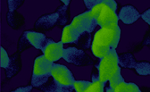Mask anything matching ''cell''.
I'll use <instances>...</instances> for the list:
<instances>
[{
  "mask_svg": "<svg viewBox=\"0 0 150 92\" xmlns=\"http://www.w3.org/2000/svg\"><path fill=\"white\" fill-rule=\"evenodd\" d=\"M140 14L141 13L138 9L132 5H125L122 6L118 12L119 20L126 25H130L136 23L140 18Z\"/></svg>",
  "mask_w": 150,
  "mask_h": 92,
  "instance_id": "obj_9",
  "label": "cell"
},
{
  "mask_svg": "<svg viewBox=\"0 0 150 92\" xmlns=\"http://www.w3.org/2000/svg\"><path fill=\"white\" fill-rule=\"evenodd\" d=\"M50 76H51V74H46V75H42V76H37V75L32 74L31 80H30V84L33 86V88H40L48 81Z\"/></svg>",
  "mask_w": 150,
  "mask_h": 92,
  "instance_id": "obj_22",
  "label": "cell"
},
{
  "mask_svg": "<svg viewBox=\"0 0 150 92\" xmlns=\"http://www.w3.org/2000/svg\"><path fill=\"white\" fill-rule=\"evenodd\" d=\"M64 43L62 41H52L49 42L41 51L44 56L51 62L57 63L60 59L63 58L64 53Z\"/></svg>",
  "mask_w": 150,
  "mask_h": 92,
  "instance_id": "obj_8",
  "label": "cell"
},
{
  "mask_svg": "<svg viewBox=\"0 0 150 92\" xmlns=\"http://www.w3.org/2000/svg\"><path fill=\"white\" fill-rule=\"evenodd\" d=\"M107 83L102 82L100 80L91 81L86 89V92H104L105 87Z\"/></svg>",
  "mask_w": 150,
  "mask_h": 92,
  "instance_id": "obj_23",
  "label": "cell"
},
{
  "mask_svg": "<svg viewBox=\"0 0 150 92\" xmlns=\"http://www.w3.org/2000/svg\"><path fill=\"white\" fill-rule=\"evenodd\" d=\"M136 74L139 76H149L150 75V62L148 61H137L134 68Z\"/></svg>",
  "mask_w": 150,
  "mask_h": 92,
  "instance_id": "obj_20",
  "label": "cell"
},
{
  "mask_svg": "<svg viewBox=\"0 0 150 92\" xmlns=\"http://www.w3.org/2000/svg\"><path fill=\"white\" fill-rule=\"evenodd\" d=\"M89 12L100 28L110 27L112 25L118 24L120 21L118 13H116L115 10H112L103 2L95 5L89 10Z\"/></svg>",
  "mask_w": 150,
  "mask_h": 92,
  "instance_id": "obj_2",
  "label": "cell"
},
{
  "mask_svg": "<svg viewBox=\"0 0 150 92\" xmlns=\"http://www.w3.org/2000/svg\"><path fill=\"white\" fill-rule=\"evenodd\" d=\"M140 18L146 24H148L150 26V8H148L146 11H144L140 14Z\"/></svg>",
  "mask_w": 150,
  "mask_h": 92,
  "instance_id": "obj_30",
  "label": "cell"
},
{
  "mask_svg": "<svg viewBox=\"0 0 150 92\" xmlns=\"http://www.w3.org/2000/svg\"><path fill=\"white\" fill-rule=\"evenodd\" d=\"M60 1L64 4V5H66V6H70V3L71 0H60Z\"/></svg>",
  "mask_w": 150,
  "mask_h": 92,
  "instance_id": "obj_34",
  "label": "cell"
},
{
  "mask_svg": "<svg viewBox=\"0 0 150 92\" xmlns=\"http://www.w3.org/2000/svg\"><path fill=\"white\" fill-rule=\"evenodd\" d=\"M51 76L59 84L64 86H71L75 81L71 71L66 65L57 63H54L53 64Z\"/></svg>",
  "mask_w": 150,
  "mask_h": 92,
  "instance_id": "obj_6",
  "label": "cell"
},
{
  "mask_svg": "<svg viewBox=\"0 0 150 92\" xmlns=\"http://www.w3.org/2000/svg\"><path fill=\"white\" fill-rule=\"evenodd\" d=\"M80 33L78 30L75 29L71 23L65 25L62 30V35H61V41L64 43V45L66 44H73L79 38Z\"/></svg>",
  "mask_w": 150,
  "mask_h": 92,
  "instance_id": "obj_15",
  "label": "cell"
},
{
  "mask_svg": "<svg viewBox=\"0 0 150 92\" xmlns=\"http://www.w3.org/2000/svg\"><path fill=\"white\" fill-rule=\"evenodd\" d=\"M23 68V61L20 52H16L10 56V63L9 65L5 69L6 79H12L16 76L19 72L22 71Z\"/></svg>",
  "mask_w": 150,
  "mask_h": 92,
  "instance_id": "obj_12",
  "label": "cell"
},
{
  "mask_svg": "<svg viewBox=\"0 0 150 92\" xmlns=\"http://www.w3.org/2000/svg\"><path fill=\"white\" fill-rule=\"evenodd\" d=\"M56 12H57V13H58V14H59L57 26L64 27L65 25L69 24L70 20H71L70 6L63 4V5H61L57 9H56Z\"/></svg>",
  "mask_w": 150,
  "mask_h": 92,
  "instance_id": "obj_18",
  "label": "cell"
},
{
  "mask_svg": "<svg viewBox=\"0 0 150 92\" xmlns=\"http://www.w3.org/2000/svg\"><path fill=\"white\" fill-rule=\"evenodd\" d=\"M59 14L57 12L46 13L40 16L34 23V30L40 32L49 31L54 29L55 26H57Z\"/></svg>",
  "mask_w": 150,
  "mask_h": 92,
  "instance_id": "obj_7",
  "label": "cell"
},
{
  "mask_svg": "<svg viewBox=\"0 0 150 92\" xmlns=\"http://www.w3.org/2000/svg\"><path fill=\"white\" fill-rule=\"evenodd\" d=\"M6 22L7 24L15 30H20L25 24V18L24 16L16 11H8L6 13Z\"/></svg>",
  "mask_w": 150,
  "mask_h": 92,
  "instance_id": "obj_14",
  "label": "cell"
},
{
  "mask_svg": "<svg viewBox=\"0 0 150 92\" xmlns=\"http://www.w3.org/2000/svg\"><path fill=\"white\" fill-rule=\"evenodd\" d=\"M91 81H76L75 80L73 83V88L74 91L76 92H86L87 88L90 84Z\"/></svg>",
  "mask_w": 150,
  "mask_h": 92,
  "instance_id": "obj_26",
  "label": "cell"
},
{
  "mask_svg": "<svg viewBox=\"0 0 150 92\" xmlns=\"http://www.w3.org/2000/svg\"><path fill=\"white\" fill-rule=\"evenodd\" d=\"M119 65L123 69H134L137 64V60L134 54L130 52H125L118 54Z\"/></svg>",
  "mask_w": 150,
  "mask_h": 92,
  "instance_id": "obj_16",
  "label": "cell"
},
{
  "mask_svg": "<svg viewBox=\"0 0 150 92\" xmlns=\"http://www.w3.org/2000/svg\"><path fill=\"white\" fill-rule=\"evenodd\" d=\"M39 89L41 91H45V92H72V91H74L73 85H71V86L61 85L52 76H50L48 81Z\"/></svg>",
  "mask_w": 150,
  "mask_h": 92,
  "instance_id": "obj_13",
  "label": "cell"
},
{
  "mask_svg": "<svg viewBox=\"0 0 150 92\" xmlns=\"http://www.w3.org/2000/svg\"><path fill=\"white\" fill-rule=\"evenodd\" d=\"M33 88V86L30 84V85H28V86H23V87H19L15 89H13V91H15V92H30L31 91Z\"/></svg>",
  "mask_w": 150,
  "mask_h": 92,
  "instance_id": "obj_32",
  "label": "cell"
},
{
  "mask_svg": "<svg viewBox=\"0 0 150 92\" xmlns=\"http://www.w3.org/2000/svg\"><path fill=\"white\" fill-rule=\"evenodd\" d=\"M54 63L49 61L44 54L38 56L33 62L32 74L37 76H42L46 74H51V70Z\"/></svg>",
  "mask_w": 150,
  "mask_h": 92,
  "instance_id": "obj_10",
  "label": "cell"
},
{
  "mask_svg": "<svg viewBox=\"0 0 150 92\" xmlns=\"http://www.w3.org/2000/svg\"><path fill=\"white\" fill-rule=\"evenodd\" d=\"M119 59L116 49H112L107 54L99 60L98 71H99V80L102 82L107 83L109 80L114 76L118 69Z\"/></svg>",
  "mask_w": 150,
  "mask_h": 92,
  "instance_id": "obj_3",
  "label": "cell"
},
{
  "mask_svg": "<svg viewBox=\"0 0 150 92\" xmlns=\"http://www.w3.org/2000/svg\"><path fill=\"white\" fill-rule=\"evenodd\" d=\"M10 63V57L7 51L3 47H0V67L6 69Z\"/></svg>",
  "mask_w": 150,
  "mask_h": 92,
  "instance_id": "obj_25",
  "label": "cell"
},
{
  "mask_svg": "<svg viewBox=\"0 0 150 92\" xmlns=\"http://www.w3.org/2000/svg\"><path fill=\"white\" fill-rule=\"evenodd\" d=\"M101 2H103L104 4L107 5L109 7H111L112 10H115L117 13V10H118V3L116 2V0H102Z\"/></svg>",
  "mask_w": 150,
  "mask_h": 92,
  "instance_id": "obj_28",
  "label": "cell"
},
{
  "mask_svg": "<svg viewBox=\"0 0 150 92\" xmlns=\"http://www.w3.org/2000/svg\"><path fill=\"white\" fill-rule=\"evenodd\" d=\"M102 0H83V4L87 10H90L94 6L100 3Z\"/></svg>",
  "mask_w": 150,
  "mask_h": 92,
  "instance_id": "obj_29",
  "label": "cell"
},
{
  "mask_svg": "<svg viewBox=\"0 0 150 92\" xmlns=\"http://www.w3.org/2000/svg\"><path fill=\"white\" fill-rule=\"evenodd\" d=\"M105 92H114V88H111V87L108 85V82H107V84H106L105 87Z\"/></svg>",
  "mask_w": 150,
  "mask_h": 92,
  "instance_id": "obj_33",
  "label": "cell"
},
{
  "mask_svg": "<svg viewBox=\"0 0 150 92\" xmlns=\"http://www.w3.org/2000/svg\"><path fill=\"white\" fill-rule=\"evenodd\" d=\"M24 1L25 0H7L8 11H16L23 5Z\"/></svg>",
  "mask_w": 150,
  "mask_h": 92,
  "instance_id": "obj_27",
  "label": "cell"
},
{
  "mask_svg": "<svg viewBox=\"0 0 150 92\" xmlns=\"http://www.w3.org/2000/svg\"><path fill=\"white\" fill-rule=\"evenodd\" d=\"M141 89L139 87L133 82H126L125 81L121 82L119 85H117L114 92H140Z\"/></svg>",
  "mask_w": 150,
  "mask_h": 92,
  "instance_id": "obj_19",
  "label": "cell"
},
{
  "mask_svg": "<svg viewBox=\"0 0 150 92\" xmlns=\"http://www.w3.org/2000/svg\"><path fill=\"white\" fill-rule=\"evenodd\" d=\"M121 28L119 24L103 27L97 30L93 36L90 47L93 57L101 59L112 49H116L121 39Z\"/></svg>",
  "mask_w": 150,
  "mask_h": 92,
  "instance_id": "obj_1",
  "label": "cell"
},
{
  "mask_svg": "<svg viewBox=\"0 0 150 92\" xmlns=\"http://www.w3.org/2000/svg\"><path fill=\"white\" fill-rule=\"evenodd\" d=\"M71 24L78 30L80 34L83 32L92 33L97 26H98L96 20L92 17L89 10H86L85 12L75 16L71 20Z\"/></svg>",
  "mask_w": 150,
  "mask_h": 92,
  "instance_id": "obj_5",
  "label": "cell"
},
{
  "mask_svg": "<svg viewBox=\"0 0 150 92\" xmlns=\"http://www.w3.org/2000/svg\"><path fill=\"white\" fill-rule=\"evenodd\" d=\"M26 36L28 40L30 42L33 47L38 50H42L49 42L54 41L53 39L47 38L44 32L37 30H26Z\"/></svg>",
  "mask_w": 150,
  "mask_h": 92,
  "instance_id": "obj_11",
  "label": "cell"
},
{
  "mask_svg": "<svg viewBox=\"0 0 150 92\" xmlns=\"http://www.w3.org/2000/svg\"><path fill=\"white\" fill-rule=\"evenodd\" d=\"M93 41V37L90 32H83L80 34L78 40L75 41L72 45L73 47H76L78 48L83 49V50H88L90 49L91 44Z\"/></svg>",
  "mask_w": 150,
  "mask_h": 92,
  "instance_id": "obj_17",
  "label": "cell"
},
{
  "mask_svg": "<svg viewBox=\"0 0 150 92\" xmlns=\"http://www.w3.org/2000/svg\"><path fill=\"white\" fill-rule=\"evenodd\" d=\"M122 81H124V78H123V76L122 75V68L120 67V68L118 69V71H116L115 74L109 80L108 85H109L111 88H112L115 89V88L117 85H119L121 82H122Z\"/></svg>",
  "mask_w": 150,
  "mask_h": 92,
  "instance_id": "obj_24",
  "label": "cell"
},
{
  "mask_svg": "<svg viewBox=\"0 0 150 92\" xmlns=\"http://www.w3.org/2000/svg\"><path fill=\"white\" fill-rule=\"evenodd\" d=\"M63 59L69 64H71L75 66H89L94 65L96 60H93L85 50L78 48L76 47H69L64 49Z\"/></svg>",
  "mask_w": 150,
  "mask_h": 92,
  "instance_id": "obj_4",
  "label": "cell"
},
{
  "mask_svg": "<svg viewBox=\"0 0 150 92\" xmlns=\"http://www.w3.org/2000/svg\"><path fill=\"white\" fill-rule=\"evenodd\" d=\"M142 45L143 46H150V26H149V29H147V30L145 33V36L142 40Z\"/></svg>",
  "mask_w": 150,
  "mask_h": 92,
  "instance_id": "obj_31",
  "label": "cell"
},
{
  "mask_svg": "<svg viewBox=\"0 0 150 92\" xmlns=\"http://www.w3.org/2000/svg\"><path fill=\"white\" fill-rule=\"evenodd\" d=\"M30 47H33L27 39L26 30H25L23 32L22 36L20 37V39H19V40L17 42V51L20 53H23V51H25L26 49L30 48Z\"/></svg>",
  "mask_w": 150,
  "mask_h": 92,
  "instance_id": "obj_21",
  "label": "cell"
}]
</instances>
